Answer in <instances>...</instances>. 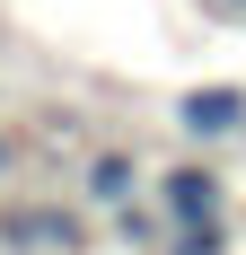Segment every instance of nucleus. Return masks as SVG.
<instances>
[{
	"label": "nucleus",
	"mask_w": 246,
	"mask_h": 255,
	"mask_svg": "<svg viewBox=\"0 0 246 255\" xmlns=\"http://www.w3.org/2000/svg\"><path fill=\"white\" fill-rule=\"evenodd\" d=\"M0 167H9V141H0Z\"/></svg>",
	"instance_id": "6"
},
{
	"label": "nucleus",
	"mask_w": 246,
	"mask_h": 255,
	"mask_svg": "<svg viewBox=\"0 0 246 255\" xmlns=\"http://www.w3.org/2000/svg\"><path fill=\"white\" fill-rule=\"evenodd\" d=\"M176 124H185V141H238L246 132V88H185Z\"/></svg>",
	"instance_id": "2"
},
{
	"label": "nucleus",
	"mask_w": 246,
	"mask_h": 255,
	"mask_svg": "<svg viewBox=\"0 0 246 255\" xmlns=\"http://www.w3.org/2000/svg\"><path fill=\"white\" fill-rule=\"evenodd\" d=\"M0 238H9L18 255H71L79 247V220H71V211H9Z\"/></svg>",
	"instance_id": "3"
},
{
	"label": "nucleus",
	"mask_w": 246,
	"mask_h": 255,
	"mask_svg": "<svg viewBox=\"0 0 246 255\" xmlns=\"http://www.w3.org/2000/svg\"><path fill=\"white\" fill-rule=\"evenodd\" d=\"M79 194L97 211H123L132 194H141V167H132V150H97L88 167H79Z\"/></svg>",
	"instance_id": "4"
},
{
	"label": "nucleus",
	"mask_w": 246,
	"mask_h": 255,
	"mask_svg": "<svg viewBox=\"0 0 246 255\" xmlns=\"http://www.w3.org/2000/svg\"><path fill=\"white\" fill-rule=\"evenodd\" d=\"M149 203H158L167 238H176V229H220V211H229V185H220V167H167V176L149 185Z\"/></svg>",
	"instance_id": "1"
},
{
	"label": "nucleus",
	"mask_w": 246,
	"mask_h": 255,
	"mask_svg": "<svg viewBox=\"0 0 246 255\" xmlns=\"http://www.w3.org/2000/svg\"><path fill=\"white\" fill-rule=\"evenodd\" d=\"M211 9H238V18H246V0H211Z\"/></svg>",
	"instance_id": "5"
}]
</instances>
